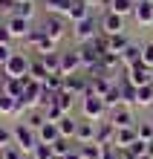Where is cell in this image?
<instances>
[{"label":"cell","mask_w":153,"mask_h":159,"mask_svg":"<svg viewBox=\"0 0 153 159\" xmlns=\"http://www.w3.org/2000/svg\"><path fill=\"white\" fill-rule=\"evenodd\" d=\"M3 70H6L9 78H26V75H29V70H32V64H29V58H26L23 52H15Z\"/></svg>","instance_id":"obj_1"},{"label":"cell","mask_w":153,"mask_h":159,"mask_svg":"<svg viewBox=\"0 0 153 159\" xmlns=\"http://www.w3.org/2000/svg\"><path fill=\"white\" fill-rule=\"evenodd\" d=\"M12 130H15V145L20 148V151H35V145L41 142L38 133H35L29 125H17V127H12Z\"/></svg>","instance_id":"obj_2"},{"label":"cell","mask_w":153,"mask_h":159,"mask_svg":"<svg viewBox=\"0 0 153 159\" xmlns=\"http://www.w3.org/2000/svg\"><path fill=\"white\" fill-rule=\"evenodd\" d=\"M104 113H107V104H104V98H101V96H95V93H87V96H84V116L92 119V121H98Z\"/></svg>","instance_id":"obj_3"},{"label":"cell","mask_w":153,"mask_h":159,"mask_svg":"<svg viewBox=\"0 0 153 159\" xmlns=\"http://www.w3.org/2000/svg\"><path fill=\"white\" fill-rule=\"evenodd\" d=\"M124 78H127L133 87H145V84L153 81V72H150V67H145V64L139 61V64H133V67H127V75Z\"/></svg>","instance_id":"obj_4"},{"label":"cell","mask_w":153,"mask_h":159,"mask_svg":"<svg viewBox=\"0 0 153 159\" xmlns=\"http://www.w3.org/2000/svg\"><path fill=\"white\" fill-rule=\"evenodd\" d=\"M110 121H113V127L121 130V127H136V119H133V110L127 104H119V107H113V113H110Z\"/></svg>","instance_id":"obj_5"},{"label":"cell","mask_w":153,"mask_h":159,"mask_svg":"<svg viewBox=\"0 0 153 159\" xmlns=\"http://www.w3.org/2000/svg\"><path fill=\"white\" fill-rule=\"evenodd\" d=\"M26 41H29V43L35 46V49L41 52V55H46V52H55V41H52V38H49V35H46L43 29H32Z\"/></svg>","instance_id":"obj_6"},{"label":"cell","mask_w":153,"mask_h":159,"mask_svg":"<svg viewBox=\"0 0 153 159\" xmlns=\"http://www.w3.org/2000/svg\"><path fill=\"white\" fill-rule=\"evenodd\" d=\"M81 67H84V64H81V52H78V49H75V52H64V55H61V75H64V78L75 75Z\"/></svg>","instance_id":"obj_7"},{"label":"cell","mask_w":153,"mask_h":159,"mask_svg":"<svg viewBox=\"0 0 153 159\" xmlns=\"http://www.w3.org/2000/svg\"><path fill=\"white\" fill-rule=\"evenodd\" d=\"M43 32L49 35L52 41H61V38H64V32H66V20H64L61 15H49V17L43 20Z\"/></svg>","instance_id":"obj_8"},{"label":"cell","mask_w":153,"mask_h":159,"mask_svg":"<svg viewBox=\"0 0 153 159\" xmlns=\"http://www.w3.org/2000/svg\"><path fill=\"white\" fill-rule=\"evenodd\" d=\"M101 32L107 35V38H110V35H121L124 32V17L116 15V12H107L101 17Z\"/></svg>","instance_id":"obj_9"},{"label":"cell","mask_w":153,"mask_h":159,"mask_svg":"<svg viewBox=\"0 0 153 159\" xmlns=\"http://www.w3.org/2000/svg\"><path fill=\"white\" fill-rule=\"evenodd\" d=\"M75 41L78 43H90L92 38H98V35H95V20L92 17H87V20H81V23H75Z\"/></svg>","instance_id":"obj_10"},{"label":"cell","mask_w":153,"mask_h":159,"mask_svg":"<svg viewBox=\"0 0 153 159\" xmlns=\"http://www.w3.org/2000/svg\"><path fill=\"white\" fill-rule=\"evenodd\" d=\"M6 29L12 32V38H29V20L26 17H17V15H9V20H6Z\"/></svg>","instance_id":"obj_11"},{"label":"cell","mask_w":153,"mask_h":159,"mask_svg":"<svg viewBox=\"0 0 153 159\" xmlns=\"http://www.w3.org/2000/svg\"><path fill=\"white\" fill-rule=\"evenodd\" d=\"M87 17H92L90 3L87 0H72V9H70V15H66V20L70 23H81V20H87Z\"/></svg>","instance_id":"obj_12"},{"label":"cell","mask_w":153,"mask_h":159,"mask_svg":"<svg viewBox=\"0 0 153 159\" xmlns=\"http://www.w3.org/2000/svg\"><path fill=\"white\" fill-rule=\"evenodd\" d=\"M38 139H41L43 145H55L61 139V130H58V121H46V125L38 130Z\"/></svg>","instance_id":"obj_13"},{"label":"cell","mask_w":153,"mask_h":159,"mask_svg":"<svg viewBox=\"0 0 153 159\" xmlns=\"http://www.w3.org/2000/svg\"><path fill=\"white\" fill-rule=\"evenodd\" d=\"M139 26H150L153 23V3H145V0H139L136 3V12H133Z\"/></svg>","instance_id":"obj_14"},{"label":"cell","mask_w":153,"mask_h":159,"mask_svg":"<svg viewBox=\"0 0 153 159\" xmlns=\"http://www.w3.org/2000/svg\"><path fill=\"white\" fill-rule=\"evenodd\" d=\"M75 142H81V145H92V142H95V125H92L90 119L78 125V133H75Z\"/></svg>","instance_id":"obj_15"},{"label":"cell","mask_w":153,"mask_h":159,"mask_svg":"<svg viewBox=\"0 0 153 159\" xmlns=\"http://www.w3.org/2000/svg\"><path fill=\"white\" fill-rule=\"evenodd\" d=\"M95 142L98 145H113L116 142V127H113V121H104L101 127H95Z\"/></svg>","instance_id":"obj_16"},{"label":"cell","mask_w":153,"mask_h":159,"mask_svg":"<svg viewBox=\"0 0 153 159\" xmlns=\"http://www.w3.org/2000/svg\"><path fill=\"white\" fill-rule=\"evenodd\" d=\"M133 142H139V133H136V127H121V130H116V148H127V145H133Z\"/></svg>","instance_id":"obj_17"},{"label":"cell","mask_w":153,"mask_h":159,"mask_svg":"<svg viewBox=\"0 0 153 159\" xmlns=\"http://www.w3.org/2000/svg\"><path fill=\"white\" fill-rule=\"evenodd\" d=\"M136 3H139V0H110V12H116V15H121V17H127V15L136 12Z\"/></svg>","instance_id":"obj_18"},{"label":"cell","mask_w":153,"mask_h":159,"mask_svg":"<svg viewBox=\"0 0 153 159\" xmlns=\"http://www.w3.org/2000/svg\"><path fill=\"white\" fill-rule=\"evenodd\" d=\"M58 130H61V136H64V139H75V133H78V121H75L70 113H66V116L58 121Z\"/></svg>","instance_id":"obj_19"},{"label":"cell","mask_w":153,"mask_h":159,"mask_svg":"<svg viewBox=\"0 0 153 159\" xmlns=\"http://www.w3.org/2000/svg\"><path fill=\"white\" fill-rule=\"evenodd\" d=\"M139 61H142V46L139 43H130L127 49L121 52V64H124V67H133V64H139Z\"/></svg>","instance_id":"obj_20"},{"label":"cell","mask_w":153,"mask_h":159,"mask_svg":"<svg viewBox=\"0 0 153 159\" xmlns=\"http://www.w3.org/2000/svg\"><path fill=\"white\" fill-rule=\"evenodd\" d=\"M23 110V104L17 98H12V96H6V93H0V113H20Z\"/></svg>","instance_id":"obj_21"},{"label":"cell","mask_w":153,"mask_h":159,"mask_svg":"<svg viewBox=\"0 0 153 159\" xmlns=\"http://www.w3.org/2000/svg\"><path fill=\"white\" fill-rule=\"evenodd\" d=\"M107 46H110V52H116V55H121L124 49H127V46H130V41H127V35H110V38H107Z\"/></svg>","instance_id":"obj_22"},{"label":"cell","mask_w":153,"mask_h":159,"mask_svg":"<svg viewBox=\"0 0 153 159\" xmlns=\"http://www.w3.org/2000/svg\"><path fill=\"white\" fill-rule=\"evenodd\" d=\"M46 6H49V15H61L66 17L72 9V0H46Z\"/></svg>","instance_id":"obj_23"},{"label":"cell","mask_w":153,"mask_h":159,"mask_svg":"<svg viewBox=\"0 0 153 159\" xmlns=\"http://www.w3.org/2000/svg\"><path fill=\"white\" fill-rule=\"evenodd\" d=\"M136 104H142V107L153 104V81L145 84V87H136Z\"/></svg>","instance_id":"obj_24"},{"label":"cell","mask_w":153,"mask_h":159,"mask_svg":"<svg viewBox=\"0 0 153 159\" xmlns=\"http://www.w3.org/2000/svg\"><path fill=\"white\" fill-rule=\"evenodd\" d=\"M119 90H121V101H124V104H136V87H133L127 78L119 81Z\"/></svg>","instance_id":"obj_25"},{"label":"cell","mask_w":153,"mask_h":159,"mask_svg":"<svg viewBox=\"0 0 153 159\" xmlns=\"http://www.w3.org/2000/svg\"><path fill=\"white\" fill-rule=\"evenodd\" d=\"M12 15L32 20V15H35V0H17V6H15V12H12Z\"/></svg>","instance_id":"obj_26"},{"label":"cell","mask_w":153,"mask_h":159,"mask_svg":"<svg viewBox=\"0 0 153 159\" xmlns=\"http://www.w3.org/2000/svg\"><path fill=\"white\" fill-rule=\"evenodd\" d=\"M29 75H32L35 81H41V84H43L46 78L52 75V72L46 70V64H43V61H35V64H32V70H29Z\"/></svg>","instance_id":"obj_27"},{"label":"cell","mask_w":153,"mask_h":159,"mask_svg":"<svg viewBox=\"0 0 153 159\" xmlns=\"http://www.w3.org/2000/svg\"><path fill=\"white\" fill-rule=\"evenodd\" d=\"M55 104H58L64 113H70V107H72V93L70 90H61V93H55Z\"/></svg>","instance_id":"obj_28"},{"label":"cell","mask_w":153,"mask_h":159,"mask_svg":"<svg viewBox=\"0 0 153 159\" xmlns=\"http://www.w3.org/2000/svg\"><path fill=\"white\" fill-rule=\"evenodd\" d=\"M41 61L46 64V70H49L52 75H55V72H61V55H55V52H46Z\"/></svg>","instance_id":"obj_29"},{"label":"cell","mask_w":153,"mask_h":159,"mask_svg":"<svg viewBox=\"0 0 153 159\" xmlns=\"http://www.w3.org/2000/svg\"><path fill=\"white\" fill-rule=\"evenodd\" d=\"M52 153H55V156H58V159H64L66 153H72V145H70V139H64V136H61V139H58V142H55V145H52Z\"/></svg>","instance_id":"obj_30"},{"label":"cell","mask_w":153,"mask_h":159,"mask_svg":"<svg viewBox=\"0 0 153 159\" xmlns=\"http://www.w3.org/2000/svg\"><path fill=\"white\" fill-rule=\"evenodd\" d=\"M32 159H55V153H52V145L38 142V145H35V151H32Z\"/></svg>","instance_id":"obj_31"},{"label":"cell","mask_w":153,"mask_h":159,"mask_svg":"<svg viewBox=\"0 0 153 159\" xmlns=\"http://www.w3.org/2000/svg\"><path fill=\"white\" fill-rule=\"evenodd\" d=\"M136 133H139L142 142H153V125H150V121H139V125H136Z\"/></svg>","instance_id":"obj_32"},{"label":"cell","mask_w":153,"mask_h":159,"mask_svg":"<svg viewBox=\"0 0 153 159\" xmlns=\"http://www.w3.org/2000/svg\"><path fill=\"white\" fill-rule=\"evenodd\" d=\"M20 153H23V151H20L17 145H6L3 151H0V159H23Z\"/></svg>","instance_id":"obj_33"},{"label":"cell","mask_w":153,"mask_h":159,"mask_svg":"<svg viewBox=\"0 0 153 159\" xmlns=\"http://www.w3.org/2000/svg\"><path fill=\"white\" fill-rule=\"evenodd\" d=\"M6 145H15V130H9V127H0V151H3Z\"/></svg>","instance_id":"obj_34"},{"label":"cell","mask_w":153,"mask_h":159,"mask_svg":"<svg viewBox=\"0 0 153 159\" xmlns=\"http://www.w3.org/2000/svg\"><path fill=\"white\" fill-rule=\"evenodd\" d=\"M142 64L153 70V43H145V46H142Z\"/></svg>","instance_id":"obj_35"},{"label":"cell","mask_w":153,"mask_h":159,"mask_svg":"<svg viewBox=\"0 0 153 159\" xmlns=\"http://www.w3.org/2000/svg\"><path fill=\"white\" fill-rule=\"evenodd\" d=\"M12 55H15V52H12V46H9V43H0V67H6Z\"/></svg>","instance_id":"obj_36"},{"label":"cell","mask_w":153,"mask_h":159,"mask_svg":"<svg viewBox=\"0 0 153 159\" xmlns=\"http://www.w3.org/2000/svg\"><path fill=\"white\" fill-rule=\"evenodd\" d=\"M15 6H17V0H0V12H6V15H12Z\"/></svg>","instance_id":"obj_37"},{"label":"cell","mask_w":153,"mask_h":159,"mask_svg":"<svg viewBox=\"0 0 153 159\" xmlns=\"http://www.w3.org/2000/svg\"><path fill=\"white\" fill-rule=\"evenodd\" d=\"M9 41H12V32H9L6 23H3V26H0V43H9Z\"/></svg>","instance_id":"obj_38"},{"label":"cell","mask_w":153,"mask_h":159,"mask_svg":"<svg viewBox=\"0 0 153 159\" xmlns=\"http://www.w3.org/2000/svg\"><path fill=\"white\" fill-rule=\"evenodd\" d=\"M139 159H153V156H147V153H145V156H139Z\"/></svg>","instance_id":"obj_39"},{"label":"cell","mask_w":153,"mask_h":159,"mask_svg":"<svg viewBox=\"0 0 153 159\" xmlns=\"http://www.w3.org/2000/svg\"><path fill=\"white\" fill-rule=\"evenodd\" d=\"M145 3H153V0H145Z\"/></svg>","instance_id":"obj_40"},{"label":"cell","mask_w":153,"mask_h":159,"mask_svg":"<svg viewBox=\"0 0 153 159\" xmlns=\"http://www.w3.org/2000/svg\"><path fill=\"white\" fill-rule=\"evenodd\" d=\"M150 72H153V70H150Z\"/></svg>","instance_id":"obj_41"}]
</instances>
